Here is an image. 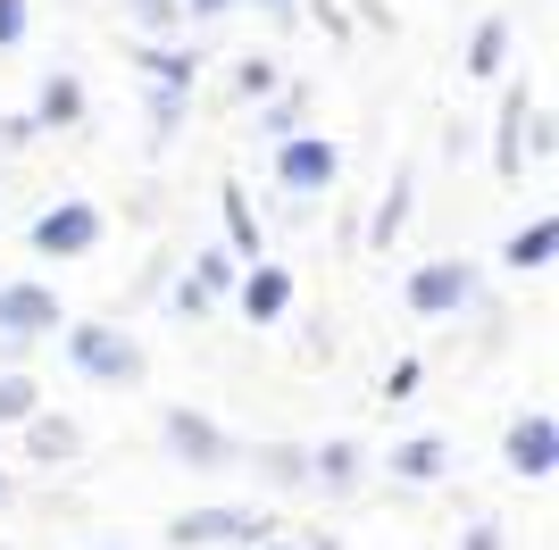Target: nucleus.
I'll use <instances>...</instances> for the list:
<instances>
[{
  "instance_id": "nucleus-6",
  "label": "nucleus",
  "mask_w": 559,
  "mask_h": 550,
  "mask_svg": "<svg viewBox=\"0 0 559 550\" xmlns=\"http://www.w3.org/2000/svg\"><path fill=\"white\" fill-rule=\"evenodd\" d=\"M167 434L185 442V458H201V467H217V458H226V434H217L210 417H192V409H176V417H167Z\"/></svg>"
},
{
  "instance_id": "nucleus-5",
  "label": "nucleus",
  "mask_w": 559,
  "mask_h": 550,
  "mask_svg": "<svg viewBox=\"0 0 559 550\" xmlns=\"http://www.w3.org/2000/svg\"><path fill=\"white\" fill-rule=\"evenodd\" d=\"M467 284H476V275H467V267H418V284H409V300H418L426 318H443V309H460V300H467Z\"/></svg>"
},
{
  "instance_id": "nucleus-14",
  "label": "nucleus",
  "mask_w": 559,
  "mask_h": 550,
  "mask_svg": "<svg viewBox=\"0 0 559 550\" xmlns=\"http://www.w3.org/2000/svg\"><path fill=\"white\" fill-rule=\"evenodd\" d=\"M25 43V0H0V50Z\"/></svg>"
},
{
  "instance_id": "nucleus-16",
  "label": "nucleus",
  "mask_w": 559,
  "mask_h": 550,
  "mask_svg": "<svg viewBox=\"0 0 559 550\" xmlns=\"http://www.w3.org/2000/svg\"><path fill=\"white\" fill-rule=\"evenodd\" d=\"M192 9H201V17H210V9H226V0H192Z\"/></svg>"
},
{
  "instance_id": "nucleus-10",
  "label": "nucleus",
  "mask_w": 559,
  "mask_h": 550,
  "mask_svg": "<svg viewBox=\"0 0 559 550\" xmlns=\"http://www.w3.org/2000/svg\"><path fill=\"white\" fill-rule=\"evenodd\" d=\"M0 417H34V384L25 375H0Z\"/></svg>"
},
{
  "instance_id": "nucleus-15",
  "label": "nucleus",
  "mask_w": 559,
  "mask_h": 550,
  "mask_svg": "<svg viewBox=\"0 0 559 550\" xmlns=\"http://www.w3.org/2000/svg\"><path fill=\"white\" fill-rule=\"evenodd\" d=\"M467 550H501V534H492V526H476V534H467Z\"/></svg>"
},
{
  "instance_id": "nucleus-2",
  "label": "nucleus",
  "mask_w": 559,
  "mask_h": 550,
  "mask_svg": "<svg viewBox=\"0 0 559 550\" xmlns=\"http://www.w3.org/2000/svg\"><path fill=\"white\" fill-rule=\"evenodd\" d=\"M34 242H43L50 259H75V251H93V242H100V208H93V201H59V208L43 217V226H34Z\"/></svg>"
},
{
  "instance_id": "nucleus-7",
  "label": "nucleus",
  "mask_w": 559,
  "mask_h": 550,
  "mask_svg": "<svg viewBox=\"0 0 559 550\" xmlns=\"http://www.w3.org/2000/svg\"><path fill=\"white\" fill-rule=\"evenodd\" d=\"M284 300H293V284H284L276 267H259L251 284H242V318H259V325H267V318H284Z\"/></svg>"
},
{
  "instance_id": "nucleus-8",
  "label": "nucleus",
  "mask_w": 559,
  "mask_h": 550,
  "mask_svg": "<svg viewBox=\"0 0 559 550\" xmlns=\"http://www.w3.org/2000/svg\"><path fill=\"white\" fill-rule=\"evenodd\" d=\"M551 242H559V226H551V217H535V226L510 242V259H518V267H543V259H551Z\"/></svg>"
},
{
  "instance_id": "nucleus-11",
  "label": "nucleus",
  "mask_w": 559,
  "mask_h": 550,
  "mask_svg": "<svg viewBox=\"0 0 559 550\" xmlns=\"http://www.w3.org/2000/svg\"><path fill=\"white\" fill-rule=\"evenodd\" d=\"M43 117H50V125H68V117H75V84H68V75H50V92H43Z\"/></svg>"
},
{
  "instance_id": "nucleus-13",
  "label": "nucleus",
  "mask_w": 559,
  "mask_h": 550,
  "mask_svg": "<svg viewBox=\"0 0 559 550\" xmlns=\"http://www.w3.org/2000/svg\"><path fill=\"white\" fill-rule=\"evenodd\" d=\"M68 451H75L68 426H34V458H68Z\"/></svg>"
},
{
  "instance_id": "nucleus-3",
  "label": "nucleus",
  "mask_w": 559,
  "mask_h": 550,
  "mask_svg": "<svg viewBox=\"0 0 559 550\" xmlns=\"http://www.w3.org/2000/svg\"><path fill=\"white\" fill-rule=\"evenodd\" d=\"M276 176H284V192H326L334 183V142H284Z\"/></svg>"
},
{
  "instance_id": "nucleus-1",
  "label": "nucleus",
  "mask_w": 559,
  "mask_h": 550,
  "mask_svg": "<svg viewBox=\"0 0 559 550\" xmlns=\"http://www.w3.org/2000/svg\"><path fill=\"white\" fill-rule=\"evenodd\" d=\"M68 350H75V367H84V375H100V384H134V375H142L134 334H117V325H75Z\"/></svg>"
},
{
  "instance_id": "nucleus-12",
  "label": "nucleus",
  "mask_w": 559,
  "mask_h": 550,
  "mask_svg": "<svg viewBox=\"0 0 559 550\" xmlns=\"http://www.w3.org/2000/svg\"><path fill=\"white\" fill-rule=\"evenodd\" d=\"M435 467H443V442H409L401 451V476H435Z\"/></svg>"
},
{
  "instance_id": "nucleus-4",
  "label": "nucleus",
  "mask_w": 559,
  "mask_h": 550,
  "mask_svg": "<svg viewBox=\"0 0 559 550\" xmlns=\"http://www.w3.org/2000/svg\"><path fill=\"white\" fill-rule=\"evenodd\" d=\"M510 458H518V476H551V458H559V426L551 417H526L510 434Z\"/></svg>"
},
{
  "instance_id": "nucleus-9",
  "label": "nucleus",
  "mask_w": 559,
  "mask_h": 550,
  "mask_svg": "<svg viewBox=\"0 0 559 550\" xmlns=\"http://www.w3.org/2000/svg\"><path fill=\"white\" fill-rule=\"evenodd\" d=\"M501 43H510V34H501V17H492V25H476V50H467V59H476V75H492V68H501Z\"/></svg>"
},
{
  "instance_id": "nucleus-17",
  "label": "nucleus",
  "mask_w": 559,
  "mask_h": 550,
  "mask_svg": "<svg viewBox=\"0 0 559 550\" xmlns=\"http://www.w3.org/2000/svg\"><path fill=\"white\" fill-rule=\"evenodd\" d=\"M267 9H293V0H267Z\"/></svg>"
}]
</instances>
